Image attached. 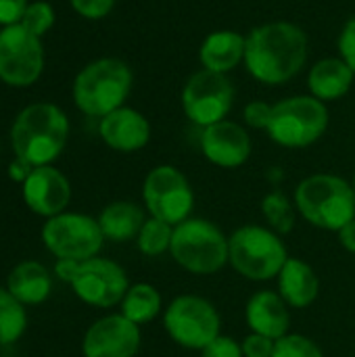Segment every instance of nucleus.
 <instances>
[{"mask_svg": "<svg viewBox=\"0 0 355 357\" xmlns=\"http://www.w3.org/2000/svg\"><path fill=\"white\" fill-rule=\"evenodd\" d=\"M201 151L209 163L224 169H234L249 161L253 144L249 132L243 126L224 119L203 128Z\"/></svg>", "mask_w": 355, "mask_h": 357, "instance_id": "2eb2a0df", "label": "nucleus"}, {"mask_svg": "<svg viewBox=\"0 0 355 357\" xmlns=\"http://www.w3.org/2000/svg\"><path fill=\"white\" fill-rule=\"evenodd\" d=\"M69 136L67 115L50 102H33L25 107L10 130L15 157L31 167L50 165L65 149Z\"/></svg>", "mask_w": 355, "mask_h": 357, "instance_id": "f03ea898", "label": "nucleus"}, {"mask_svg": "<svg viewBox=\"0 0 355 357\" xmlns=\"http://www.w3.org/2000/svg\"><path fill=\"white\" fill-rule=\"evenodd\" d=\"M146 218L140 205L132 201H115L109 203L100 215H98V226L105 234V238L113 243H128L136 238L144 226Z\"/></svg>", "mask_w": 355, "mask_h": 357, "instance_id": "5701e85b", "label": "nucleus"}, {"mask_svg": "<svg viewBox=\"0 0 355 357\" xmlns=\"http://www.w3.org/2000/svg\"><path fill=\"white\" fill-rule=\"evenodd\" d=\"M203 357H245V354H243V347L234 339L220 335L216 341H211L203 349Z\"/></svg>", "mask_w": 355, "mask_h": 357, "instance_id": "72a5a7b5", "label": "nucleus"}, {"mask_svg": "<svg viewBox=\"0 0 355 357\" xmlns=\"http://www.w3.org/2000/svg\"><path fill=\"white\" fill-rule=\"evenodd\" d=\"M172 236H174V226H169L163 220L149 218L144 222L140 234L136 236V243H138L140 253H144L149 257H157V255H163L165 251H169Z\"/></svg>", "mask_w": 355, "mask_h": 357, "instance_id": "bb28decb", "label": "nucleus"}, {"mask_svg": "<svg viewBox=\"0 0 355 357\" xmlns=\"http://www.w3.org/2000/svg\"><path fill=\"white\" fill-rule=\"evenodd\" d=\"M119 305H121V316H126L130 322L142 326L159 316L163 301H161L159 291L153 284L138 282L128 289V293Z\"/></svg>", "mask_w": 355, "mask_h": 357, "instance_id": "b1692460", "label": "nucleus"}, {"mask_svg": "<svg viewBox=\"0 0 355 357\" xmlns=\"http://www.w3.org/2000/svg\"><path fill=\"white\" fill-rule=\"evenodd\" d=\"M328 128L326 102L312 94L291 96L272 105L266 134L285 149H305L318 142Z\"/></svg>", "mask_w": 355, "mask_h": 357, "instance_id": "6e6552de", "label": "nucleus"}, {"mask_svg": "<svg viewBox=\"0 0 355 357\" xmlns=\"http://www.w3.org/2000/svg\"><path fill=\"white\" fill-rule=\"evenodd\" d=\"M132 90V69L121 59L105 56L88 63L73 82L75 107L90 117H105L123 107Z\"/></svg>", "mask_w": 355, "mask_h": 357, "instance_id": "20e7f679", "label": "nucleus"}, {"mask_svg": "<svg viewBox=\"0 0 355 357\" xmlns=\"http://www.w3.org/2000/svg\"><path fill=\"white\" fill-rule=\"evenodd\" d=\"M31 165L29 163H25V161H21V159H15L10 165H8V176L15 180V182H25L27 178H29V174H31Z\"/></svg>", "mask_w": 355, "mask_h": 357, "instance_id": "c9c22d12", "label": "nucleus"}, {"mask_svg": "<svg viewBox=\"0 0 355 357\" xmlns=\"http://www.w3.org/2000/svg\"><path fill=\"white\" fill-rule=\"evenodd\" d=\"M100 138L107 146L119 153H136L144 149L151 140L149 119L130 107H119L113 113L105 115L98 126Z\"/></svg>", "mask_w": 355, "mask_h": 357, "instance_id": "f3484780", "label": "nucleus"}, {"mask_svg": "<svg viewBox=\"0 0 355 357\" xmlns=\"http://www.w3.org/2000/svg\"><path fill=\"white\" fill-rule=\"evenodd\" d=\"M169 253L186 272L211 276L228 264V236L209 220L188 218L174 226Z\"/></svg>", "mask_w": 355, "mask_h": 357, "instance_id": "423d86ee", "label": "nucleus"}, {"mask_svg": "<svg viewBox=\"0 0 355 357\" xmlns=\"http://www.w3.org/2000/svg\"><path fill=\"white\" fill-rule=\"evenodd\" d=\"M44 69V48L23 25L0 29V79L8 86H31Z\"/></svg>", "mask_w": 355, "mask_h": 357, "instance_id": "ddd939ff", "label": "nucleus"}, {"mask_svg": "<svg viewBox=\"0 0 355 357\" xmlns=\"http://www.w3.org/2000/svg\"><path fill=\"white\" fill-rule=\"evenodd\" d=\"M71 6L77 10V15H82L84 19H103L111 13V8L115 6V0H69Z\"/></svg>", "mask_w": 355, "mask_h": 357, "instance_id": "7c9ffc66", "label": "nucleus"}, {"mask_svg": "<svg viewBox=\"0 0 355 357\" xmlns=\"http://www.w3.org/2000/svg\"><path fill=\"white\" fill-rule=\"evenodd\" d=\"M339 241L349 253H355V220H352L349 224H345L339 230Z\"/></svg>", "mask_w": 355, "mask_h": 357, "instance_id": "e433bc0d", "label": "nucleus"}, {"mask_svg": "<svg viewBox=\"0 0 355 357\" xmlns=\"http://www.w3.org/2000/svg\"><path fill=\"white\" fill-rule=\"evenodd\" d=\"M308 33L291 21H270L245 36V67L253 79L280 86L293 79L308 61Z\"/></svg>", "mask_w": 355, "mask_h": 357, "instance_id": "f257e3e1", "label": "nucleus"}, {"mask_svg": "<svg viewBox=\"0 0 355 357\" xmlns=\"http://www.w3.org/2000/svg\"><path fill=\"white\" fill-rule=\"evenodd\" d=\"M21 192L25 205L42 218H54L63 213L71 201L69 180L52 165L33 167L29 178L21 184Z\"/></svg>", "mask_w": 355, "mask_h": 357, "instance_id": "dca6fc26", "label": "nucleus"}, {"mask_svg": "<svg viewBox=\"0 0 355 357\" xmlns=\"http://www.w3.org/2000/svg\"><path fill=\"white\" fill-rule=\"evenodd\" d=\"M295 209L287 195L280 190L268 192L262 201V213L268 222V228L276 234H289L295 228Z\"/></svg>", "mask_w": 355, "mask_h": 357, "instance_id": "a878e982", "label": "nucleus"}, {"mask_svg": "<svg viewBox=\"0 0 355 357\" xmlns=\"http://www.w3.org/2000/svg\"><path fill=\"white\" fill-rule=\"evenodd\" d=\"M354 71L341 56H326L312 65L308 73V86L312 96L322 102L343 98L354 84Z\"/></svg>", "mask_w": 355, "mask_h": 357, "instance_id": "aec40b11", "label": "nucleus"}, {"mask_svg": "<svg viewBox=\"0 0 355 357\" xmlns=\"http://www.w3.org/2000/svg\"><path fill=\"white\" fill-rule=\"evenodd\" d=\"M278 291L287 305L303 310L310 307L320 295V280L314 268L301 259L289 257L278 274Z\"/></svg>", "mask_w": 355, "mask_h": 357, "instance_id": "412c9836", "label": "nucleus"}, {"mask_svg": "<svg viewBox=\"0 0 355 357\" xmlns=\"http://www.w3.org/2000/svg\"><path fill=\"white\" fill-rule=\"evenodd\" d=\"M295 207L316 228L339 232L355 220L354 184L333 174H314L299 182Z\"/></svg>", "mask_w": 355, "mask_h": 357, "instance_id": "7ed1b4c3", "label": "nucleus"}, {"mask_svg": "<svg viewBox=\"0 0 355 357\" xmlns=\"http://www.w3.org/2000/svg\"><path fill=\"white\" fill-rule=\"evenodd\" d=\"M245 318H247V326L251 328V333L270 337L274 341L289 335L291 314L280 293H274V291L255 293L247 301Z\"/></svg>", "mask_w": 355, "mask_h": 357, "instance_id": "a211bd4d", "label": "nucleus"}, {"mask_svg": "<svg viewBox=\"0 0 355 357\" xmlns=\"http://www.w3.org/2000/svg\"><path fill=\"white\" fill-rule=\"evenodd\" d=\"M140 349V326L121 314L96 320L84 335V357H136Z\"/></svg>", "mask_w": 355, "mask_h": 357, "instance_id": "4468645a", "label": "nucleus"}, {"mask_svg": "<svg viewBox=\"0 0 355 357\" xmlns=\"http://www.w3.org/2000/svg\"><path fill=\"white\" fill-rule=\"evenodd\" d=\"M163 326L172 341L184 349L203 351L222 333V320L213 303L197 295L176 297L163 316Z\"/></svg>", "mask_w": 355, "mask_h": 357, "instance_id": "1a4fd4ad", "label": "nucleus"}, {"mask_svg": "<svg viewBox=\"0 0 355 357\" xmlns=\"http://www.w3.org/2000/svg\"><path fill=\"white\" fill-rule=\"evenodd\" d=\"M19 25H23L33 36L42 38L54 25V10L48 2H31L27 4Z\"/></svg>", "mask_w": 355, "mask_h": 357, "instance_id": "c85d7f7f", "label": "nucleus"}, {"mask_svg": "<svg viewBox=\"0 0 355 357\" xmlns=\"http://www.w3.org/2000/svg\"><path fill=\"white\" fill-rule=\"evenodd\" d=\"M142 201L151 218L178 226L188 220L195 207V192L188 178L174 165L153 167L142 184Z\"/></svg>", "mask_w": 355, "mask_h": 357, "instance_id": "9b49d317", "label": "nucleus"}, {"mask_svg": "<svg viewBox=\"0 0 355 357\" xmlns=\"http://www.w3.org/2000/svg\"><path fill=\"white\" fill-rule=\"evenodd\" d=\"M199 61L203 69L228 75V71H232L245 61V36L232 29L211 31L201 42Z\"/></svg>", "mask_w": 355, "mask_h": 357, "instance_id": "6ab92c4d", "label": "nucleus"}, {"mask_svg": "<svg viewBox=\"0 0 355 357\" xmlns=\"http://www.w3.org/2000/svg\"><path fill=\"white\" fill-rule=\"evenodd\" d=\"M42 243L56 259L86 261L103 249L105 234L98 220L84 213H59L42 228Z\"/></svg>", "mask_w": 355, "mask_h": 357, "instance_id": "9d476101", "label": "nucleus"}, {"mask_svg": "<svg viewBox=\"0 0 355 357\" xmlns=\"http://www.w3.org/2000/svg\"><path fill=\"white\" fill-rule=\"evenodd\" d=\"M54 274L92 307H113L121 303L130 289L126 270L119 264L98 255L86 261L59 259Z\"/></svg>", "mask_w": 355, "mask_h": 357, "instance_id": "39448f33", "label": "nucleus"}, {"mask_svg": "<svg viewBox=\"0 0 355 357\" xmlns=\"http://www.w3.org/2000/svg\"><path fill=\"white\" fill-rule=\"evenodd\" d=\"M272 357H324V354L310 337L285 335L276 341Z\"/></svg>", "mask_w": 355, "mask_h": 357, "instance_id": "cd10ccee", "label": "nucleus"}, {"mask_svg": "<svg viewBox=\"0 0 355 357\" xmlns=\"http://www.w3.org/2000/svg\"><path fill=\"white\" fill-rule=\"evenodd\" d=\"M289 255L280 236L264 226H241L228 238V264L247 280L278 278Z\"/></svg>", "mask_w": 355, "mask_h": 357, "instance_id": "0eeeda50", "label": "nucleus"}, {"mask_svg": "<svg viewBox=\"0 0 355 357\" xmlns=\"http://www.w3.org/2000/svg\"><path fill=\"white\" fill-rule=\"evenodd\" d=\"M6 289L23 305H38L48 299L52 291V278L42 264L21 261L10 270Z\"/></svg>", "mask_w": 355, "mask_h": 357, "instance_id": "4be33fe9", "label": "nucleus"}, {"mask_svg": "<svg viewBox=\"0 0 355 357\" xmlns=\"http://www.w3.org/2000/svg\"><path fill=\"white\" fill-rule=\"evenodd\" d=\"M27 0H0V25H15L21 21Z\"/></svg>", "mask_w": 355, "mask_h": 357, "instance_id": "f704fd0d", "label": "nucleus"}, {"mask_svg": "<svg viewBox=\"0 0 355 357\" xmlns=\"http://www.w3.org/2000/svg\"><path fill=\"white\" fill-rule=\"evenodd\" d=\"M274 345L276 341L257 333H251L249 337L243 339V354L245 357H272L274 356Z\"/></svg>", "mask_w": 355, "mask_h": 357, "instance_id": "2f4dec72", "label": "nucleus"}, {"mask_svg": "<svg viewBox=\"0 0 355 357\" xmlns=\"http://www.w3.org/2000/svg\"><path fill=\"white\" fill-rule=\"evenodd\" d=\"M337 46H339V56L352 67V71L355 73V17H352L343 25Z\"/></svg>", "mask_w": 355, "mask_h": 357, "instance_id": "473e14b6", "label": "nucleus"}, {"mask_svg": "<svg viewBox=\"0 0 355 357\" xmlns=\"http://www.w3.org/2000/svg\"><path fill=\"white\" fill-rule=\"evenodd\" d=\"M234 102V86L224 73L201 69L188 77L182 88V109L184 115L201 126H213L224 121Z\"/></svg>", "mask_w": 355, "mask_h": 357, "instance_id": "f8f14e48", "label": "nucleus"}, {"mask_svg": "<svg viewBox=\"0 0 355 357\" xmlns=\"http://www.w3.org/2000/svg\"><path fill=\"white\" fill-rule=\"evenodd\" d=\"M354 190H355V176H354Z\"/></svg>", "mask_w": 355, "mask_h": 357, "instance_id": "4c0bfd02", "label": "nucleus"}, {"mask_svg": "<svg viewBox=\"0 0 355 357\" xmlns=\"http://www.w3.org/2000/svg\"><path fill=\"white\" fill-rule=\"evenodd\" d=\"M27 328V312L8 289L0 287V347L17 343Z\"/></svg>", "mask_w": 355, "mask_h": 357, "instance_id": "393cba45", "label": "nucleus"}, {"mask_svg": "<svg viewBox=\"0 0 355 357\" xmlns=\"http://www.w3.org/2000/svg\"><path fill=\"white\" fill-rule=\"evenodd\" d=\"M243 117H245V123L249 128H255V130H264L268 128L270 123V117H272V105L270 102H264V100H253L245 107L243 111Z\"/></svg>", "mask_w": 355, "mask_h": 357, "instance_id": "c756f323", "label": "nucleus"}]
</instances>
